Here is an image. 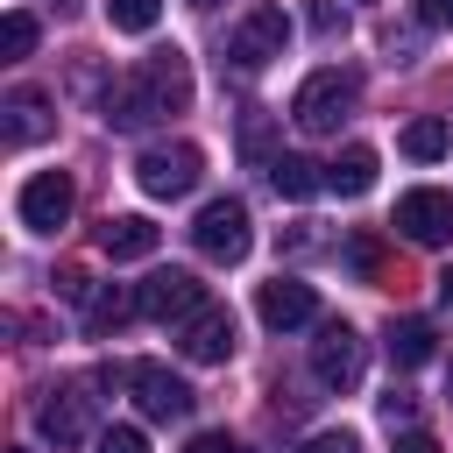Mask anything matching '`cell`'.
Segmentation results:
<instances>
[{"instance_id":"44dd1931","label":"cell","mask_w":453,"mask_h":453,"mask_svg":"<svg viewBox=\"0 0 453 453\" xmlns=\"http://www.w3.org/2000/svg\"><path fill=\"white\" fill-rule=\"evenodd\" d=\"M446 142H453V127H446L439 113H418V120L403 127V142H396V149H403L411 163H439V156H446Z\"/></svg>"},{"instance_id":"d6a6232c","label":"cell","mask_w":453,"mask_h":453,"mask_svg":"<svg viewBox=\"0 0 453 453\" xmlns=\"http://www.w3.org/2000/svg\"><path fill=\"white\" fill-rule=\"evenodd\" d=\"M57 7H71V0H57Z\"/></svg>"},{"instance_id":"484cf974","label":"cell","mask_w":453,"mask_h":453,"mask_svg":"<svg viewBox=\"0 0 453 453\" xmlns=\"http://www.w3.org/2000/svg\"><path fill=\"white\" fill-rule=\"evenodd\" d=\"M297 453H361V439H354L347 425H333V432H311V439H304Z\"/></svg>"},{"instance_id":"9c48e42d","label":"cell","mask_w":453,"mask_h":453,"mask_svg":"<svg viewBox=\"0 0 453 453\" xmlns=\"http://www.w3.org/2000/svg\"><path fill=\"white\" fill-rule=\"evenodd\" d=\"M389 226H396L403 241H418V248L453 241V191H432V184L403 191V198H396V212H389Z\"/></svg>"},{"instance_id":"cb8c5ba5","label":"cell","mask_w":453,"mask_h":453,"mask_svg":"<svg viewBox=\"0 0 453 453\" xmlns=\"http://www.w3.org/2000/svg\"><path fill=\"white\" fill-rule=\"evenodd\" d=\"M92 453H149V439H142V425H106L92 439Z\"/></svg>"},{"instance_id":"7402d4cb","label":"cell","mask_w":453,"mask_h":453,"mask_svg":"<svg viewBox=\"0 0 453 453\" xmlns=\"http://www.w3.org/2000/svg\"><path fill=\"white\" fill-rule=\"evenodd\" d=\"M156 14H163V0H106V21H113L120 35H149Z\"/></svg>"},{"instance_id":"5b68a950","label":"cell","mask_w":453,"mask_h":453,"mask_svg":"<svg viewBox=\"0 0 453 453\" xmlns=\"http://www.w3.org/2000/svg\"><path fill=\"white\" fill-rule=\"evenodd\" d=\"M120 389H134V403H142V418H156V425H184L191 418V382L184 375H170L163 361H120Z\"/></svg>"},{"instance_id":"7c38bea8","label":"cell","mask_w":453,"mask_h":453,"mask_svg":"<svg viewBox=\"0 0 453 453\" xmlns=\"http://www.w3.org/2000/svg\"><path fill=\"white\" fill-rule=\"evenodd\" d=\"M177 347H184V361H198V368L234 361V311H226V304H198V311L177 326Z\"/></svg>"},{"instance_id":"f546056e","label":"cell","mask_w":453,"mask_h":453,"mask_svg":"<svg viewBox=\"0 0 453 453\" xmlns=\"http://www.w3.org/2000/svg\"><path fill=\"white\" fill-rule=\"evenodd\" d=\"M418 21H432V28H453V0H418Z\"/></svg>"},{"instance_id":"e0dca14e","label":"cell","mask_w":453,"mask_h":453,"mask_svg":"<svg viewBox=\"0 0 453 453\" xmlns=\"http://www.w3.org/2000/svg\"><path fill=\"white\" fill-rule=\"evenodd\" d=\"M382 347H389V361H396V368H425V361H432V347H439V333H432V319H396Z\"/></svg>"},{"instance_id":"4316f807","label":"cell","mask_w":453,"mask_h":453,"mask_svg":"<svg viewBox=\"0 0 453 453\" xmlns=\"http://www.w3.org/2000/svg\"><path fill=\"white\" fill-rule=\"evenodd\" d=\"M311 28H319V35H340V28H347V14H340L333 0H311Z\"/></svg>"},{"instance_id":"7a4b0ae2","label":"cell","mask_w":453,"mask_h":453,"mask_svg":"<svg viewBox=\"0 0 453 453\" xmlns=\"http://www.w3.org/2000/svg\"><path fill=\"white\" fill-rule=\"evenodd\" d=\"M354 99H361V78H354V71H340V64H326V71H311V78L297 85L290 120H297L304 134H340V120L354 113Z\"/></svg>"},{"instance_id":"5bb4252c","label":"cell","mask_w":453,"mask_h":453,"mask_svg":"<svg viewBox=\"0 0 453 453\" xmlns=\"http://www.w3.org/2000/svg\"><path fill=\"white\" fill-rule=\"evenodd\" d=\"M156 241H163V226L142 219V212H106L99 219V255H113V262H149Z\"/></svg>"},{"instance_id":"52a82bcc","label":"cell","mask_w":453,"mask_h":453,"mask_svg":"<svg viewBox=\"0 0 453 453\" xmlns=\"http://www.w3.org/2000/svg\"><path fill=\"white\" fill-rule=\"evenodd\" d=\"M35 432H42L57 453L85 446V439H92V396H85V382H57V389H42V403H35Z\"/></svg>"},{"instance_id":"d4e9b609","label":"cell","mask_w":453,"mask_h":453,"mask_svg":"<svg viewBox=\"0 0 453 453\" xmlns=\"http://www.w3.org/2000/svg\"><path fill=\"white\" fill-rule=\"evenodd\" d=\"M411 418H418V396H411V389H389V396H382V425H389V432H411Z\"/></svg>"},{"instance_id":"8992f818","label":"cell","mask_w":453,"mask_h":453,"mask_svg":"<svg viewBox=\"0 0 453 453\" xmlns=\"http://www.w3.org/2000/svg\"><path fill=\"white\" fill-rule=\"evenodd\" d=\"M198 177H205V149H198V142H156V149H142V163H134V184H142L149 198H184Z\"/></svg>"},{"instance_id":"9a60e30c","label":"cell","mask_w":453,"mask_h":453,"mask_svg":"<svg viewBox=\"0 0 453 453\" xmlns=\"http://www.w3.org/2000/svg\"><path fill=\"white\" fill-rule=\"evenodd\" d=\"M57 127V106H50V92H35V85H14L7 92V142L14 149H28V142H42Z\"/></svg>"},{"instance_id":"1f68e13d","label":"cell","mask_w":453,"mask_h":453,"mask_svg":"<svg viewBox=\"0 0 453 453\" xmlns=\"http://www.w3.org/2000/svg\"><path fill=\"white\" fill-rule=\"evenodd\" d=\"M198 7H219V0H198Z\"/></svg>"},{"instance_id":"3957f363","label":"cell","mask_w":453,"mask_h":453,"mask_svg":"<svg viewBox=\"0 0 453 453\" xmlns=\"http://www.w3.org/2000/svg\"><path fill=\"white\" fill-rule=\"evenodd\" d=\"M191 248H198L205 262H219V269L248 262V248H255V219H248V205H241V198H205L198 219H191Z\"/></svg>"},{"instance_id":"30bf717a","label":"cell","mask_w":453,"mask_h":453,"mask_svg":"<svg viewBox=\"0 0 453 453\" xmlns=\"http://www.w3.org/2000/svg\"><path fill=\"white\" fill-rule=\"evenodd\" d=\"M71 205H78V191H71L64 170H35V177L21 184V198H14V212H21L28 234H57V226H71Z\"/></svg>"},{"instance_id":"8fae6325","label":"cell","mask_w":453,"mask_h":453,"mask_svg":"<svg viewBox=\"0 0 453 453\" xmlns=\"http://www.w3.org/2000/svg\"><path fill=\"white\" fill-rule=\"evenodd\" d=\"M361 361H368V347H361V333L354 326H319V340H311V375L326 382V389H354L361 382Z\"/></svg>"},{"instance_id":"ffe728a7","label":"cell","mask_w":453,"mask_h":453,"mask_svg":"<svg viewBox=\"0 0 453 453\" xmlns=\"http://www.w3.org/2000/svg\"><path fill=\"white\" fill-rule=\"evenodd\" d=\"M269 184H276L283 198H311V191H326V163H311V156H276V163H269Z\"/></svg>"},{"instance_id":"603a6c76","label":"cell","mask_w":453,"mask_h":453,"mask_svg":"<svg viewBox=\"0 0 453 453\" xmlns=\"http://www.w3.org/2000/svg\"><path fill=\"white\" fill-rule=\"evenodd\" d=\"M28 50H35V14H21V7H14V14L0 21V57L14 64V57H28Z\"/></svg>"},{"instance_id":"f1b7e54d","label":"cell","mask_w":453,"mask_h":453,"mask_svg":"<svg viewBox=\"0 0 453 453\" xmlns=\"http://www.w3.org/2000/svg\"><path fill=\"white\" fill-rule=\"evenodd\" d=\"M396 453H439V439H432V432H418V425H411V432H396Z\"/></svg>"},{"instance_id":"d6986e66","label":"cell","mask_w":453,"mask_h":453,"mask_svg":"<svg viewBox=\"0 0 453 453\" xmlns=\"http://www.w3.org/2000/svg\"><path fill=\"white\" fill-rule=\"evenodd\" d=\"M241 156H248L255 170H269V163L283 156V149H276V113H269V106H248V113H241Z\"/></svg>"},{"instance_id":"6da1fadb","label":"cell","mask_w":453,"mask_h":453,"mask_svg":"<svg viewBox=\"0 0 453 453\" xmlns=\"http://www.w3.org/2000/svg\"><path fill=\"white\" fill-rule=\"evenodd\" d=\"M184 106H191V57L170 42V50H149L127 78L106 85L99 120H106L113 134H142V127H156V120H170V113H184Z\"/></svg>"},{"instance_id":"4fadbf2b","label":"cell","mask_w":453,"mask_h":453,"mask_svg":"<svg viewBox=\"0 0 453 453\" xmlns=\"http://www.w3.org/2000/svg\"><path fill=\"white\" fill-rule=\"evenodd\" d=\"M255 319H262L269 333H297V326H311V319H319V290H311V283H297V276H276V283H262V290H255Z\"/></svg>"},{"instance_id":"83f0119b","label":"cell","mask_w":453,"mask_h":453,"mask_svg":"<svg viewBox=\"0 0 453 453\" xmlns=\"http://www.w3.org/2000/svg\"><path fill=\"white\" fill-rule=\"evenodd\" d=\"M184 453H241V446H234V432H191Z\"/></svg>"},{"instance_id":"277c9868","label":"cell","mask_w":453,"mask_h":453,"mask_svg":"<svg viewBox=\"0 0 453 453\" xmlns=\"http://www.w3.org/2000/svg\"><path fill=\"white\" fill-rule=\"evenodd\" d=\"M283 42H290V14H283L276 0H255V7L226 28V64H234V71H262L269 57H283Z\"/></svg>"},{"instance_id":"ba28073f","label":"cell","mask_w":453,"mask_h":453,"mask_svg":"<svg viewBox=\"0 0 453 453\" xmlns=\"http://www.w3.org/2000/svg\"><path fill=\"white\" fill-rule=\"evenodd\" d=\"M134 297H142V319H156V326H184L198 304H212L191 269H156V276L134 283Z\"/></svg>"},{"instance_id":"4dcf8cb0","label":"cell","mask_w":453,"mask_h":453,"mask_svg":"<svg viewBox=\"0 0 453 453\" xmlns=\"http://www.w3.org/2000/svg\"><path fill=\"white\" fill-rule=\"evenodd\" d=\"M432 283H439V304H446V311H453V262H446V269H439V276H432Z\"/></svg>"},{"instance_id":"2e32d148","label":"cell","mask_w":453,"mask_h":453,"mask_svg":"<svg viewBox=\"0 0 453 453\" xmlns=\"http://www.w3.org/2000/svg\"><path fill=\"white\" fill-rule=\"evenodd\" d=\"M375 170H382V163H375V149H368V142H347V149L326 163V191H340V198H361V191L375 184Z\"/></svg>"},{"instance_id":"ac0fdd59","label":"cell","mask_w":453,"mask_h":453,"mask_svg":"<svg viewBox=\"0 0 453 453\" xmlns=\"http://www.w3.org/2000/svg\"><path fill=\"white\" fill-rule=\"evenodd\" d=\"M142 311V297L134 290H120V283H106V290H92L85 297V333H113V326H127Z\"/></svg>"}]
</instances>
